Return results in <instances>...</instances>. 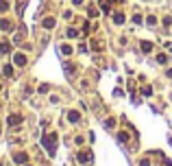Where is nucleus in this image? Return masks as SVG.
Returning <instances> with one entry per match:
<instances>
[{"label":"nucleus","instance_id":"1","mask_svg":"<svg viewBox=\"0 0 172 166\" xmlns=\"http://www.w3.org/2000/svg\"><path fill=\"white\" fill-rule=\"evenodd\" d=\"M54 142H57V138H54V136H50V138H46V140H44V147L48 149L50 155H54Z\"/></svg>","mask_w":172,"mask_h":166},{"label":"nucleus","instance_id":"2","mask_svg":"<svg viewBox=\"0 0 172 166\" xmlns=\"http://www.w3.org/2000/svg\"><path fill=\"white\" fill-rule=\"evenodd\" d=\"M13 64L20 66V68H22V66H26V55L24 53H15L13 55Z\"/></svg>","mask_w":172,"mask_h":166},{"label":"nucleus","instance_id":"3","mask_svg":"<svg viewBox=\"0 0 172 166\" xmlns=\"http://www.w3.org/2000/svg\"><path fill=\"white\" fill-rule=\"evenodd\" d=\"M13 127V125H18V122H22V116H18V114H13V116H9V120H7Z\"/></svg>","mask_w":172,"mask_h":166},{"label":"nucleus","instance_id":"4","mask_svg":"<svg viewBox=\"0 0 172 166\" xmlns=\"http://www.w3.org/2000/svg\"><path fill=\"white\" fill-rule=\"evenodd\" d=\"M0 29L2 31H13V24H11L9 20H2V22H0Z\"/></svg>","mask_w":172,"mask_h":166},{"label":"nucleus","instance_id":"5","mask_svg":"<svg viewBox=\"0 0 172 166\" xmlns=\"http://www.w3.org/2000/svg\"><path fill=\"white\" fill-rule=\"evenodd\" d=\"M79 118H81V116H79V112H70V114H68V120H70V122H76Z\"/></svg>","mask_w":172,"mask_h":166},{"label":"nucleus","instance_id":"6","mask_svg":"<svg viewBox=\"0 0 172 166\" xmlns=\"http://www.w3.org/2000/svg\"><path fill=\"white\" fill-rule=\"evenodd\" d=\"M113 20H116V24H124V13H116Z\"/></svg>","mask_w":172,"mask_h":166},{"label":"nucleus","instance_id":"7","mask_svg":"<svg viewBox=\"0 0 172 166\" xmlns=\"http://www.w3.org/2000/svg\"><path fill=\"white\" fill-rule=\"evenodd\" d=\"M44 26H46V29H52V26H54V18H46L44 20Z\"/></svg>","mask_w":172,"mask_h":166},{"label":"nucleus","instance_id":"8","mask_svg":"<svg viewBox=\"0 0 172 166\" xmlns=\"http://www.w3.org/2000/svg\"><path fill=\"white\" fill-rule=\"evenodd\" d=\"M142 50H144V53H150V50H152V44H150V42H144V44H142Z\"/></svg>","mask_w":172,"mask_h":166},{"label":"nucleus","instance_id":"9","mask_svg":"<svg viewBox=\"0 0 172 166\" xmlns=\"http://www.w3.org/2000/svg\"><path fill=\"white\" fill-rule=\"evenodd\" d=\"M9 9V2H7V0H0V11H7Z\"/></svg>","mask_w":172,"mask_h":166},{"label":"nucleus","instance_id":"10","mask_svg":"<svg viewBox=\"0 0 172 166\" xmlns=\"http://www.w3.org/2000/svg\"><path fill=\"white\" fill-rule=\"evenodd\" d=\"M61 53H63V55H70V53H72V46H68V44H65L63 48H61Z\"/></svg>","mask_w":172,"mask_h":166},{"label":"nucleus","instance_id":"11","mask_svg":"<svg viewBox=\"0 0 172 166\" xmlns=\"http://www.w3.org/2000/svg\"><path fill=\"white\" fill-rule=\"evenodd\" d=\"M15 162H18V164H20V162H26V155H24V153H20V155H15Z\"/></svg>","mask_w":172,"mask_h":166},{"label":"nucleus","instance_id":"12","mask_svg":"<svg viewBox=\"0 0 172 166\" xmlns=\"http://www.w3.org/2000/svg\"><path fill=\"white\" fill-rule=\"evenodd\" d=\"M146 22H148V26H155V22H157V18H155V15H150V18H148Z\"/></svg>","mask_w":172,"mask_h":166},{"label":"nucleus","instance_id":"13","mask_svg":"<svg viewBox=\"0 0 172 166\" xmlns=\"http://www.w3.org/2000/svg\"><path fill=\"white\" fill-rule=\"evenodd\" d=\"M157 59H159V64H168V55H159Z\"/></svg>","mask_w":172,"mask_h":166},{"label":"nucleus","instance_id":"14","mask_svg":"<svg viewBox=\"0 0 172 166\" xmlns=\"http://www.w3.org/2000/svg\"><path fill=\"white\" fill-rule=\"evenodd\" d=\"M76 33H79L76 29H68V37H76Z\"/></svg>","mask_w":172,"mask_h":166},{"label":"nucleus","instance_id":"15","mask_svg":"<svg viewBox=\"0 0 172 166\" xmlns=\"http://www.w3.org/2000/svg\"><path fill=\"white\" fill-rule=\"evenodd\" d=\"M5 74H7V77H11V74H13V68H11V66H5Z\"/></svg>","mask_w":172,"mask_h":166},{"label":"nucleus","instance_id":"16","mask_svg":"<svg viewBox=\"0 0 172 166\" xmlns=\"http://www.w3.org/2000/svg\"><path fill=\"white\" fill-rule=\"evenodd\" d=\"M118 140H120V142H126L128 136H126V133H118Z\"/></svg>","mask_w":172,"mask_h":166},{"label":"nucleus","instance_id":"17","mask_svg":"<svg viewBox=\"0 0 172 166\" xmlns=\"http://www.w3.org/2000/svg\"><path fill=\"white\" fill-rule=\"evenodd\" d=\"M79 160H81V162H83V164H85V162L89 160V155H87V153H81V155H79Z\"/></svg>","mask_w":172,"mask_h":166},{"label":"nucleus","instance_id":"18","mask_svg":"<svg viewBox=\"0 0 172 166\" xmlns=\"http://www.w3.org/2000/svg\"><path fill=\"white\" fill-rule=\"evenodd\" d=\"M139 166H150V160H148V157H144V160H139Z\"/></svg>","mask_w":172,"mask_h":166},{"label":"nucleus","instance_id":"19","mask_svg":"<svg viewBox=\"0 0 172 166\" xmlns=\"http://www.w3.org/2000/svg\"><path fill=\"white\" fill-rule=\"evenodd\" d=\"M0 53H9V44H0Z\"/></svg>","mask_w":172,"mask_h":166},{"label":"nucleus","instance_id":"20","mask_svg":"<svg viewBox=\"0 0 172 166\" xmlns=\"http://www.w3.org/2000/svg\"><path fill=\"white\" fill-rule=\"evenodd\" d=\"M133 22L135 24H142V15H133Z\"/></svg>","mask_w":172,"mask_h":166},{"label":"nucleus","instance_id":"21","mask_svg":"<svg viewBox=\"0 0 172 166\" xmlns=\"http://www.w3.org/2000/svg\"><path fill=\"white\" fill-rule=\"evenodd\" d=\"M72 2H74V5H81V2H83V0H72Z\"/></svg>","mask_w":172,"mask_h":166}]
</instances>
